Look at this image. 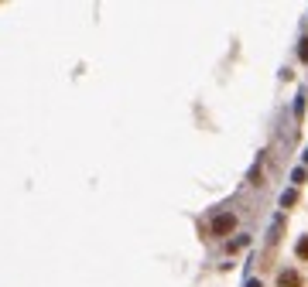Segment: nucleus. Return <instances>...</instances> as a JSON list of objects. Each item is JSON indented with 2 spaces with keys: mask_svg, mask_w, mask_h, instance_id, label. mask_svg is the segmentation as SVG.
Returning <instances> with one entry per match:
<instances>
[{
  "mask_svg": "<svg viewBox=\"0 0 308 287\" xmlns=\"http://www.w3.org/2000/svg\"><path fill=\"white\" fill-rule=\"evenodd\" d=\"M236 229V215L233 212H223V215H216L212 219V236H226V232Z\"/></svg>",
  "mask_w": 308,
  "mask_h": 287,
  "instance_id": "obj_1",
  "label": "nucleus"
},
{
  "mask_svg": "<svg viewBox=\"0 0 308 287\" xmlns=\"http://www.w3.org/2000/svg\"><path fill=\"white\" fill-rule=\"evenodd\" d=\"M277 287H305V280H301V273H294V270H281V273H277Z\"/></svg>",
  "mask_w": 308,
  "mask_h": 287,
  "instance_id": "obj_2",
  "label": "nucleus"
},
{
  "mask_svg": "<svg viewBox=\"0 0 308 287\" xmlns=\"http://www.w3.org/2000/svg\"><path fill=\"white\" fill-rule=\"evenodd\" d=\"M298 260H308V236L298 243Z\"/></svg>",
  "mask_w": 308,
  "mask_h": 287,
  "instance_id": "obj_3",
  "label": "nucleus"
},
{
  "mask_svg": "<svg viewBox=\"0 0 308 287\" xmlns=\"http://www.w3.org/2000/svg\"><path fill=\"white\" fill-rule=\"evenodd\" d=\"M301 58H305V62H308V38L301 41Z\"/></svg>",
  "mask_w": 308,
  "mask_h": 287,
  "instance_id": "obj_4",
  "label": "nucleus"
},
{
  "mask_svg": "<svg viewBox=\"0 0 308 287\" xmlns=\"http://www.w3.org/2000/svg\"><path fill=\"white\" fill-rule=\"evenodd\" d=\"M247 287H260V280H250V284H247Z\"/></svg>",
  "mask_w": 308,
  "mask_h": 287,
  "instance_id": "obj_5",
  "label": "nucleus"
}]
</instances>
